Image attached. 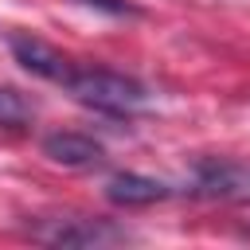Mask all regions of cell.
I'll list each match as a JSON object with an SVG mask.
<instances>
[{
    "instance_id": "52a82bcc",
    "label": "cell",
    "mask_w": 250,
    "mask_h": 250,
    "mask_svg": "<svg viewBox=\"0 0 250 250\" xmlns=\"http://www.w3.org/2000/svg\"><path fill=\"white\" fill-rule=\"evenodd\" d=\"M35 117V102L16 86H0V129H27Z\"/></svg>"
},
{
    "instance_id": "277c9868",
    "label": "cell",
    "mask_w": 250,
    "mask_h": 250,
    "mask_svg": "<svg viewBox=\"0 0 250 250\" xmlns=\"http://www.w3.org/2000/svg\"><path fill=\"white\" fill-rule=\"evenodd\" d=\"M8 47H12L16 62H20L27 74H35V78H43V82H55V86H62V78H66L70 66H74L62 51H55L51 43H43L39 35H27V31L12 35Z\"/></svg>"
},
{
    "instance_id": "5b68a950",
    "label": "cell",
    "mask_w": 250,
    "mask_h": 250,
    "mask_svg": "<svg viewBox=\"0 0 250 250\" xmlns=\"http://www.w3.org/2000/svg\"><path fill=\"white\" fill-rule=\"evenodd\" d=\"M43 156L51 164H62V168H98L105 160V148L102 141H94L90 133H74V129H55L39 141Z\"/></svg>"
},
{
    "instance_id": "3957f363",
    "label": "cell",
    "mask_w": 250,
    "mask_h": 250,
    "mask_svg": "<svg viewBox=\"0 0 250 250\" xmlns=\"http://www.w3.org/2000/svg\"><path fill=\"white\" fill-rule=\"evenodd\" d=\"M191 195L207 203H250V160L199 156L191 164Z\"/></svg>"
},
{
    "instance_id": "6da1fadb",
    "label": "cell",
    "mask_w": 250,
    "mask_h": 250,
    "mask_svg": "<svg viewBox=\"0 0 250 250\" xmlns=\"http://www.w3.org/2000/svg\"><path fill=\"white\" fill-rule=\"evenodd\" d=\"M62 90L82 102L86 109L109 113V117H133L141 109L152 105V90L125 74V70H109V66H70V74L62 78Z\"/></svg>"
},
{
    "instance_id": "ba28073f",
    "label": "cell",
    "mask_w": 250,
    "mask_h": 250,
    "mask_svg": "<svg viewBox=\"0 0 250 250\" xmlns=\"http://www.w3.org/2000/svg\"><path fill=\"white\" fill-rule=\"evenodd\" d=\"M86 8H102V12H109V16H141V8L137 4H129V0H82Z\"/></svg>"
},
{
    "instance_id": "7a4b0ae2",
    "label": "cell",
    "mask_w": 250,
    "mask_h": 250,
    "mask_svg": "<svg viewBox=\"0 0 250 250\" xmlns=\"http://www.w3.org/2000/svg\"><path fill=\"white\" fill-rule=\"evenodd\" d=\"M31 238L47 246H121L137 234L125 223L98 219V215H66V219H39L31 223Z\"/></svg>"
},
{
    "instance_id": "8992f818",
    "label": "cell",
    "mask_w": 250,
    "mask_h": 250,
    "mask_svg": "<svg viewBox=\"0 0 250 250\" xmlns=\"http://www.w3.org/2000/svg\"><path fill=\"white\" fill-rule=\"evenodd\" d=\"M168 195L172 188L145 172H113L105 180V199L113 207H152V203H164Z\"/></svg>"
}]
</instances>
